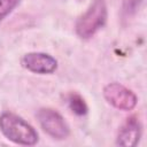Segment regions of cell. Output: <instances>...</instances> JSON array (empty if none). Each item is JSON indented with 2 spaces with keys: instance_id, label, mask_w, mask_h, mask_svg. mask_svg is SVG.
Masks as SVG:
<instances>
[{
  "instance_id": "cell-6",
  "label": "cell",
  "mask_w": 147,
  "mask_h": 147,
  "mask_svg": "<svg viewBox=\"0 0 147 147\" xmlns=\"http://www.w3.org/2000/svg\"><path fill=\"white\" fill-rule=\"evenodd\" d=\"M141 136V125L137 116H130L125 119L118 130L116 145L123 147H134Z\"/></svg>"
},
{
  "instance_id": "cell-4",
  "label": "cell",
  "mask_w": 147,
  "mask_h": 147,
  "mask_svg": "<svg viewBox=\"0 0 147 147\" xmlns=\"http://www.w3.org/2000/svg\"><path fill=\"white\" fill-rule=\"evenodd\" d=\"M106 101L119 110H132L137 105V95L119 83H109L103 87Z\"/></svg>"
},
{
  "instance_id": "cell-7",
  "label": "cell",
  "mask_w": 147,
  "mask_h": 147,
  "mask_svg": "<svg viewBox=\"0 0 147 147\" xmlns=\"http://www.w3.org/2000/svg\"><path fill=\"white\" fill-rule=\"evenodd\" d=\"M67 102H68V106L70 108V110L76 114L77 116H84L87 114V105L84 100V98L76 93V92H71L67 95Z\"/></svg>"
},
{
  "instance_id": "cell-2",
  "label": "cell",
  "mask_w": 147,
  "mask_h": 147,
  "mask_svg": "<svg viewBox=\"0 0 147 147\" xmlns=\"http://www.w3.org/2000/svg\"><path fill=\"white\" fill-rule=\"evenodd\" d=\"M108 17L105 0H93L90 7L76 21L75 30L79 38L90 39L105 26Z\"/></svg>"
},
{
  "instance_id": "cell-8",
  "label": "cell",
  "mask_w": 147,
  "mask_h": 147,
  "mask_svg": "<svg viewBox=\"0 0 147 147\" xmlns=\"http://www.w3.org/2000/svg\"><path fill=\"white\" fill-rule=\"evenodd\" d=\"M21 0H0V22L8 16Z\"/></svg>"
},
{
  "instance_id": "cell-5",
  "label": "cell",
  "mask_w": 147,
  "mask_h": 147,
  "mask_svg": "<svg viewBox=\"0 0 147 147\" xmlns=\"http://www.w3.org/2000/svg\"><path fill=\"white\" fill-rule=\"evenodd\" d=\"M21 64L29 71L40 75H49L57 69L56 59L41 52H30L24 54L21 59Z\"/></svg>"
},
{
  "instance_id": "cell-3",
  "label": "cell",
  "mask_w": 147,
  "mask_h": 147,
  "mask_svg": "<svg viewBox=\"0 0 147 147\" xmlns=\"http://www.w3.org/2000/svg\"><path fill=\"white\" fill-rule=\"evenodd\" d=\"M37 118L42 130L56 140H63L70 134V129L60 113L52 108H40Z\"/></svg>"
},
{
  "instance_id": "cell-1",
  "label": "cell",
  "mask_w": 147,
  "mask_h": 147,
  "mask_svg": "<svg viewBox=\"0 0 147 147\" xmlns=\"http://www.w3.org/2000/svg\"><path fill=\"white\" fill-rule=\"evenodd\" d=\"M0 131L10 141L23 146H33L38 142V132L34 127L16 114L5 111L0 115Z\"/></svg>"
}]
</instances>
